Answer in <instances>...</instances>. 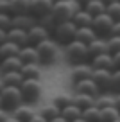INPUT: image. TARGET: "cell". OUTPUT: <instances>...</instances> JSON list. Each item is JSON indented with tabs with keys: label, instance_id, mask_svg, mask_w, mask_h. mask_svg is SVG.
Returning <instances> with one entry per match:
<instances>
[{
	"label": "cell",
	"instance_id": "cell-20",
	"mask_svg": "<svg viewBox=\"0 0 120 122\" xmlns=\"http://www.w3.org/2000/svg\"><path fill=\"white\" fill-rule=\"evenodd\" d=\"M22 66H23V63L20 59V56L0 59V72H16V70H22Z\"/></svg>",
	"mask_w": 120,
	"mask_h": 122
},
{
	"label": "cell",
	"instance_id": "cell-21",
	"mask_svg": "<svg viewBox=\"0 0 120 122\" xmlns=\"http://www.w3.org/2000/svg\"><path fill=\"white\" fill-rule=\"evenodd\" d=\"M97 38H99V34L95 32L93 27H79V29H77V34H75V40L86 43V45H90V43L95 41Z\"/></svg>",
	"mask_w": 120,
	"mask_h": 122
},
{
	"label": "cell",
	"instance_id": "cell-2",
	"mask_svg": "<svg viewBox=\"0 0 120 122\" xmlns=\"http://www.w3.org/2000/svg\"><path fill=\"white\" fill-rule=\"evenodd\" d=\"M79 9H83L75 0H65V2H57L52 7V18L56 23H63V22H72L75 16V13Z\"/></svg>",
	"mask_w": 120,
	"mask_h": 122
},
{
	"label": "cell",
	"instance_id": "cell-6",
	"mask_svg": "<svg viewBox=\"0 0 120 122\" xmlns=\"http://www.w3.org/2000/svg\"><path fill=\"white\" fill-rule=\"evenodd\" d=\"M115 20L111 18V16L108 15V13H104V15H99L93 18V29L95 32H97L100 38H109V36L113 34V29H115Z\"/></svg>",
	"mask_w": 120,
	"mask_h": 122
},
{
	"label": "cell",
	"instance_id": "cell-42",
	"mask_svg": "<svg viewBox=\"0 0 120 122\" xmlns=\"http://www.w3.org/2000/svg\"><path fill=\"white\" fill-rule=\"evenodd\" d=\"M49 122H68L66 118L63 117V115H59V117H56V118H52V120H49Z\"/></svg>",
	"mask_w": 120,
	"mask_h": 122
},
{
	"label": "cell",
	"instance_id": "cell-28",
	"mask_svg": "<svg viewBox=\"0 0 120 122\" xmlns=\"http://www.w3.org/2000/svg\"><path fill=\"white\" fill-rule=\"evenodd\" d=\"M38 113L43 115L47 120H52V118H56V117H59V115H61V108H57L54 102H49V104H43Z\"/></svg>",
	"mask_w": 120,
	"mask_h": 122
},
{
	"label": "cell",
	"instance_id": "cell-17",
	"mask_svg": "<svg viewBox=\"0 0 120 122\" xmlns=\"http://www.w3.org/2000/svg\"><path fill=\"white\" fill-rule=\"evenodd\" d=\"M90 49V56L95 57V56H100V54H111L109 52V45H108V38H100L99 36L95 41H91L88 45Z\"/></svg>",
	"mask_w": 120,
	"mask_h": 122
},
{
	"label": "cell",
	"instance_id": "cell-27",
	"mask_svg": "<svg viewBox=\"0 0 120 122\" xmlns=\"http://www.w3.org/2000/svg\"><path fill=\"white\" fill-rule=\"evenodd\" d=\"M61 115H63L68 122H74V120H77V118L83 117V110H81L77 104L72 102L70 106H66V108H63V110H61Z\"/></svg>",
	"mask_w": 120,
	"mask_h": 122
},
{
	"label": "cell",
	"instance_id": "cell-14",
	"mask_svg": "<svg viewBox=\"0 0 120 122\" xmlns=\"http://www.w3.org/2000/svg\"><path fill=\"white\" fill-rule=\"evenodd\" d=\"M38 23H40V20L36 16H32L30 13H27V15H15V18H13V27H18V29H23V30H30Z\"/></svg>",
	"mask_w": 120,
	"mask_h": 122
},
{
	"label": "cell",
	"instance_id": "cell-43",
	"mask_svg": "<svg viewBox=\"0 0 120 122\" xmlns=\"http://www.w3.org/2000/svg\"><path fill=\"white\" fill-rule=\"evenodd\" d=\"M75 2H77V4L81 5V7H86V5L91 2V0H75Z\"/></svg>",
	"mask_w": 120,
	"mask_h": 122
},
{
	"label": "cell",
	"instance_id": "cell-36",
	"mask_svg": "<svg viewBox=\"0 0 120 122\" xmlns=\"http://www.w3.org/2000/svg\"><path fill=\"white\" fill-rule=\"evenodd\" d=\"M108 45H109V52L111 54H116L120 52V36H109L108 38Z\"/></svg>",
	"mask_w": 120,
	"mask_h": 122
},
{
	"label": "cell",
	"instance_id": "cell-19",
	"mask_svg": "<svg viewBox=\"0 0 120 122\" xmlns=\"http://www.w3.org/2000/svg\"><path fill=\"white\" fill-rule=\"evenodd\" d=\"M9 41L16 43V45H20L23 49V47L29 45V32L23 29H18V27H13L9 30Z\"/></svg>",
	"mask_w": 120,
	"mask_h": 122
},
{
	"label": "cell",
	"instance_id": "cell-34",
	"mask_svg": "<svg viewBox=\"0 0 120 122\" xmlns=\"http://www.w3.org/2000/svg\"><path fill=\"white\" fill-rule=\"evenodd\" d=\"M13 15L0 13V30H11L13 29Z\"/></svg>",
	"mask_w": 120,
	"mask_h": 122
},
{
	"label": "cell",
	"instance_id": "cell-7",
	"mask_svg": "<svg viewBox=\"0 0 120 122\" xmlns=\"http://www.w3.org/2000/svg\"><path fill=\"white\" fill-rule=\"evenodd\" d=\"M20 88H22L25 102H29V104L40 99V95H41V92H43V86H41V81L40 79H25Z\"/></svg>",
	"mask_w": 120,
	"mask_h": 122
},
{
	"label": "cell",
	"instance_id": "cell-8",
	"mask_svg": "<svg viewBox=\"0 0 120 122\" xmlns=\"http://www.w3.org/2000/svg\"><path fill=\"white\" fill-rule=\"evenodd\" d=\"M113 72H115V70L95 68V72H93V81L99 84L100 92H113Z\"/></svg>",
	"mask_w": 120,
	"mask_h": 122
},
{
	"label": "cell",
	"instance_id": "cell-48",
	"mask_svg": "<svg viewBox=\"0 0 120 122\" xmlns=\"http://www.w3.org/2000/svg\"><path fill=\"white\" fill-rule=\"evenodd\" d=\"M57 2H65V0H54V4H57Z\"/></svg>",
	"mask_w": 120,
	"mask_h": 122
},
{
	"label": "cell",
	"instance_id": "cell-41",
	"mask_svg": "<svg viewBox=\"0 0 120 122\" xmlns=\"http://www.w3.org/2000/svg\"><path fill=\"white\" fill-rule=\"evenodd\" d=\"M113 36H120V22L115 23V29H113Z\"/></svg>",
	"mask_w": 120,
	"mask_h": 122
},
{
	"label": "cell",
	"instance_id": "cell-39",
	"mask_svg": "<svg viewBox=\"0 0 120 122\" xmlns=\"http://www.w3.org/2000/svg\"><path fill=\"white\" fill-rule=\"evenodd\" d=\"M29 122H49V120H47V118L45 117H43V115H40V113H36V115H34V117L32 118H30V120Z\"/></svg>",
	"mask_w": 120,
	"mask_h": 122
},
{
	"label": "cell",
	"instance_id": "cell-33",
	"mask_svg": "<svg viewBox=\"0 0 120 122\" xmlns=\"http://www.w3.org/2000/svg\"><path fill=\"white\" fill-rule=\"evenodd\" d=\"M83 118L86 122H100V108L91 106L83 111Z\"/></svg>",
	"mask_w": 120,
	"mask_h": 122
},
{
	"label": "cell",
	"instance_id": "cell-25",
	"mask_svg": "<svg viewBox=\"0 0 120 122\" xmlns=\"http://www.w3.org/2000/svg\"><path fill=\"white\" fill-rule=\"evenodd\" d=\"M20 72H22V76L25 77V79H40V77H41V66H40V63L23 65Z\"/></svg>",
	"mask_w": 120,
	"mask_h": 122
},
{
	"label": "cell",
	"instance_id": "cell-24",
	"mask_svg": "<svg viewBox=\"0 0 120 122\" xmlns=\"http://www.w3.org/2000/svg\"><path fill=\"white\" fill-rule=\"evenodd\" d=\"M22 47L16 45L13 41H7V43H2L0 45V59H5V57H13V56H18Z\"/></svg>",
	"mask_w": 120,
	"mask_h": 122
},
{
	"label": "cell",
	"instance_id": "cell-44",
	"mask_svg": "<svg viewBox=\"0 0 120 122\" xmlns=\"http://www.w3.org/2000/svg\"><path fill=\"white\" fill-rule=\"evenodd\" d=\"M115 106L120 110V92H118V93H115Z\"/></svg>",
	"mask_w": 120,
	"mask_h": 122
},
{
	"label": "cell",
	"instance_id": "cell-47",
	"mask_svg": "<svg viewBox=\"0 0 120 122\" xmlns=\"http://www.w3.org/2000/svg\"><path fill=\"white\" fill-rule=\"evenodd\" d=\"M74 122H86V120H84V118L81 117V118H77V120H74Z\"/></svg>",
	"mask_w": 120,
	"mask_h": 122
},
{
	"label": "cell",
	"instance_id": "cell-40",
	"mask_svg": "<svg viewBox=\"0 0 120 122\" xmlns=\"http://www.w3.org/2000/svg\"><path fill=\"white\" fill-rule=\"evenodd\" d=\"M113 63H115V68H120V52L113 54Z\"/></svg>",
	"mask_w": 120,
	"mask_h": 122
},
{
	"label": "cell",
	"instance_id": "cell-16",
	"mask_svg": "<svg viewBox=\"0 0 120 122\" xmlns=\"http://www.w3.org/2000/svg\"><path fill=\"white\" fill-rule=\"evenodd\" d=\"M20 59H22L23 65H32V63H40V52H38L36 47L32 45H27L20 50Z\"/></svg>",
	"mask_w": 120,
	"mask_h": 122
},
{
	"label": "cell",
	"instance_id": "cell-3",
	"mask_svg": "<svg viewBox=\"0 0 120 122\" xmlns=\"http://www.w3.org/2000/svg\"><path fill=\"white\" fill-rule=\"evenodd\" d=\"M65 54L66 57L74 63V65H79V63H90L91 56H90V49H88L86 43L79 41V40H74L68 45H65Z\"/></svg>",
	"mask_w": 120,
	"mask_h": 122
},
{
	"label": "cell",
	"instance_id": "cell-26",
	"mask_svg": "<svg viewBox=\"0 0 120 122\" xmlns=\"http://www.w3.org/2000/svg\"><path fill=\"white\" fill-rule=\"evenodd\" d=\"M52 102L56 104L57 108H66V106H70L72 102H74V95L72 93H66V92H56L54 93V97H52Z\"/></svg>",
	"mask_w": 120,
	"mask_h": 122
},
{
	"label": "cell",
	"instance_id": "cell-49",
	"mask_svg": "<svg viewBox=\"0 0 120 122\" xmlns=\"http://www.w3.org/2000/svg\"><path fill=\"white\" fill-rule=\"evenodd\" d=\"M115 122H120V118H118V120H115Z\"/></svg>",
	"mask_w": 120,
	"mask_h": 122
},
{
	"label": "cell",
	"instance_id": "cell-10",
	"mask_svg": "<svg viewBox=\"0 0 120 122\" xmlns=\"http://www.w3.org/2000/svg\"><path fill=\"white\" fill-rule=\"evenodd\" d=\"M95 68L91 66V63H79V65H74L70 70V77L74 83H79L83 79H91L93 77Z\"/></svg>",
	"mask_w": 120,
	"mask_h": 122
},
{
	"label": "cell",
	"instance_id": "cell-37",
	"mask_svg": "<svg viewBox=\"0 0 120 122\" xmlns=\"http://www.w3.org/2000/svg\"><path fill=\"white\" fill-rule=\"evenodd\" d=\"M113 92L118 93L120 92V68H116L113 72Z\"/></svg>",
	"mask_w": 120,
	"mask_h": 122
},
{
	"label": "cell",
	"instance_id": "cell-9",
	"mask_svg": "<svg viewBox=\"0 0 120 122\" xmlns=\"http://www.w3.org/2000/svg\"><path fill=\"white\" fill-rule=\"evenodd\" d=\"M54 0H30V15L36 16L38 20L45 18L52 13Z\"/></svg>",
	"mask_w": 120,
	"mask_h": 122
},
{
	"label": "cell",
	"instance_id": "cell-23",
	"mask_svg": "<svg viewBox=\"0 0 120 122\" xmlns=\"http://www.w3.org/2000/svg\"><path fill=\"white\" fill-rule=\"evenodd\" d=\"M95 101H97V97L93 95H86V93H74V104H77L81 110H88V108L95 106Z\"/></svg>",
	"mask_w": 120,
	"mask_h": 122
},
{
	"label": "cell",
	"instance_id": "cell-4",
	"mask_svg": "<svg viewBox=\"0 0 120 122\" xmlns=\"http://www.w3.org/2000/svg\"><path fill=\"white\" fill-rule=\"evenodd\" d=\"M77 29H79V27L75 25L74 22H63V23H57V25L54 27V30H52L54 40H56L59 45H68L70 41H74V40H75Z\"/></svg>",
	"mask_w": 120,
	"mask_h": 122
},
{
	"label": "cell",
	"instance_id": "cell-29",
	"mask_svg": "<svg viewBox=\"0 0 120 122\" xmlns=\"http://www.w3.org/2000/svg\"><path fill=\"white\" fill-rule=\"evenodd\" d=\"M13 7V15H27L30 13V0H9Z\"/></svg>",
	"mask_w": 120,
	"mask_h": 122
},
{
	"label": "cell",
	"instance_id": "cell-30",
	"mask_svg": "<svg viewBox=\"0 0 120 122\" xmlns=\"http://www.w3.org/2000/svg\"><path fill=\"white\" fill-rule=\"evenodd\" d=\"M84 9H86L90 15H93V16H99V15L108 13V5H106L102 0H91V2H90Z\"/></svg>",
	"mask_w": 120,
	"mask_h": 122
},
{
	"label": "cell",
	"instance_id": "cell-46",
	"mask_svg": "<svg viewBox=\"0 0 120 122\" xmlns=\"http://www.w3.org/2000/svg\"><path fill=\"white\" fill-rule=\"evenodd\" d=\"M102 2H104V4H106V5H111V4H113V2H116V0H102Z\"/></svg>",
	"mask_w": 120,
	"mask_h": 122
},
{
	"label": "cell",
	"instance_id": "cell-11",
	"mask_svg": "<svg viewBox=\"0 0 120 122\" xmlns=\"http://www.w3.org/2000/svg\"><path fill=\"white\" fill-rule=\"evenodd\" d=\"M27 32H29V45H32V47H38L40 43L45 41V40H50V29H47L41 23L34 25L32 29L27 30Z\"/></svg>",
	"mask_w": 120,
	"mask_h": 122
},
{
	"label": "cell",
	"instance_id": "cell-12",
	"mask_svg": "<svg viewBox=\"0 0 120 122\" xmlns=\"http://www.w3.org/2000/svg\"><path fill=\"white\" fill-rule=\"evenodd\" d=\"M74 93H86V95H100L102 92L100 88H99V84L93 81V77L91 79H83L79 81V83H74Z\"/></svg>",
	"mask_w": 120,
	"mask_h": 122
},
{
	"label": "cell",
	"instance_id": "cell-15",
	"mask_svg": "<svg viewBox=\"0 0 120 122\" xmlns=\"http://www.w3.org/2000/svg\"><path fill=\"white\" fill-rule=\"evenodd\" d=\"M91 66L93 68H102V70H116L113 63V54H100V56L91 57Z\"/></svg>",
	"mask_w": 120,
	"mask_h": 122
},
{
	"label": "cell",
	"instance_id": "cell-38",
	"mask_svg": "<svg viewBox=\"0 0 120 122\" xmlns=\"http://www.w3.org/2000/svg\"><path fill=\"white\" fill-rule=\"evenodd\" d=\"M0 13H5V15H13V7L9 0H0ZM15 16V15H13Z\"/></svg>",
	"mask_w": 120,
	"mask_h": 122
},
{
	"label": "cell",
	"instance_id": "cell-18",
	"mask_svg": "<svg viewBox=\"0 0 120 122\" xmlns=\"http://www.w3.org/2000/svg\"><path fill=\"white\" fill-rule=\"evenodd\" d=\"M11 115H13L15 118H18L20 122H29L30 118L36 115V111H34V108L30 106L29 102H23L22 106H18V108H16V110L13 111Z\"/></svg>",
	"mask_w": 120,
	"mask_h": 122
},
{
	"label": "cell",
	"instance_id": "cell-31",
	"mask_svg": "<svg viewBox=\"0 0 120 122\" xmlns=\"http://www.w3.org/2000/svg\"><path fill=\"white\" fill-rule=\"evenodd\" d=\"M118 118H120V110L116 106L100 110V122H115Z\"/></svg>",
	"mask_w": 120,
	"mask_h": 122
},
{
	"label": "cell",
	"instance_id": "cell-22",
	"mask_svg": "<svg viewBox=\"0 0 120 122\" xmlns=\"http://www.w3.org/2000/svg\"><path fill=\"white\" fill-rule=\"evenodd\" d=\"M93 18H95V16L90 15V13L83 7V9H79V11L75 13V16H74L72 22H74L77 27H91V25H93Z\"/></svg>",
	"mask_w": 120,
	"mask_h": 122
},
{
	"label": "cell",
	"instance_id": "cell-45",
	"mask_svg": "<svg viewBox=\"0 0 120 122\" xmlns=\"http://www.w3.org/2000/svg\"><path fill=\"white\" fill-rule=\"evenodd\" d=\"M2 122H20V120H18V118H15V117L11 115V117H7L5 120H2Z\"/></svg>",
	"mask_w": 120,
	"mask_h": 122
},
{
	"label": "cell",
	"instance_id": "cell-1",
	"mask_svg": "<svg viewBox=\"0 0 120 122\" xmlns=\"http://www.w3.org/2000/svg\"><path fill=\"white\" fill-rule=\"evenodd\" d=\"M23 102H25V99H23V93H22V88L20 86L0 88V106H2V110H7L13 113Z\"/></svg>",
	"mask_w": 120,
	"mask_h": 122
},
{
	"label": "cell",
	"instance_id": "cell-35",
	"mask_svg": "<svg viewBox=\"0 0 120 122\" xmlns=\"http://www.w3.org/2000/svg\"><path fill=\"white\" fill-rule=\"evenodd\" d=\"M108 15L111 16L115 22H120V0H116L111 5H108Z\"/></svg>",
	"mask_w": 120,
	"mask_h": 122
},
{
	"label": "cell",
	"instance_id": "cell-13",
	"mask_svg": "<svg viewBox=\"0 0 120 122\" xmlns=\"http://www.w3.org/2000/svg\"><path fill=\"white\" fill-rule=\"evenodd\" d=\"M25 77L22 76L20 70L16 72H0V88L4 86H22Z\"/></svg>",
	"mask_w": 120,
	"mask_h": 122
},
{
	"label": "cell",
	"instance_id": "cell-32",
	"mask_svg": "<svg viewBox=\"0 0 120 122\" xmlns=\"http://www.w3.org/2000/svg\"><path fill=\"white\" fill-rule=\"evenodd\" d=\"M95 106H97V108H100V110L115 106V95H111V93H106V92H102L100 95H97Z\"/></svg>",
	"mask_w": 120,
	"mask_h": 122
},
{
	"label": "cell",
	"instance_id": "cell-5",
	"mask_svg": "<svg viewBox=\"0 0 120 122\" xmlns=\"http://www.w3.org/2000/svg\"><path fill=\"white\" fill-rule=\"evenodd\" d=\"M57 45L59 43L56 41L54 38L50 40H45L43 43H40V45L36 47L38 52H40V63H43V65H52L54 61L57 59Z\"/></svg>",
	"mask_w": 120,
	"mask_h": 122
}]
</instances>
